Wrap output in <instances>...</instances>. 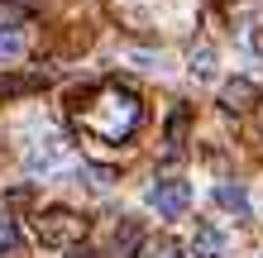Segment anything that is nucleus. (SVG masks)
<instances>
[{
    "mask_svg": "<svg viewBox=\"0 0 263 258\" xmlns=\"http://www.w3.org/2000/svg\"><path fill=\"white\" fill-rule=\"evenodd\" d=\"M72 125L86 129L91 139L125 148L139 129H144V101L125 86H86L72 96Z\"/></svg>",
    "mask_w": 263,
    "mask_h": 258,
    "instance_id": "1",
    "label": "nucleus"
},
{
    "mask_svg": "<svg viewBox=\"0 0 263 258\" xmlns=\"http://www.w3.org/2000/svg\"><path fill=\"white\" fill-rule=\"evenodd\" d=\"M34 234H39V244H48V249H72V244L86 239V220L77 215V210H67V206H48L34 220Z\"/></svg>",
    "mask_w": 263,
    "mask_h": 258,
    "instance_id": "2",
    "label": "nucleus"
},
{
    "mask_svg": "<svg viewBox=\"0 0 263 258\" xmlns=\"http://www.w3.org/2000/svg\"><path fill=\"white\" fill-rule=\"evenodd\" d=\"M148 206L158 210L163 220H177V215H187V210H192V182H182V177H163V182H153V191H148Z\"/></svg>",
    "mask_w": 263,
    "mask_h": 258,
    "instance_id": "3",
    "label": "nucleus"
},
{
    "mask_svg": "<svg viewBox=\"0 0 263 258\" xmlns=\"http://www.w3.org/2000/svg\"><path fill=\"white\" fill-rule=\"evenodd\" d=\"M254 101H258V86L249 82V77H230L225 86H220V105L230 115H244V110H254Z\"/></svg>",
    "mask_w": 263,
    "mask_h": 258,
    "instance_id": "4",
    "label": "nucleus"
},
{
    "mask_svg": "<svg viewBox=\"0 0 263 258\" xmlns=\"http://www.w3.org/2000/svg\"><path fill=\"white\" fill-rule=\"evenodd\" d=\"M182 253H187V258H220V253H225V234L215 230V225H201Z\"/></svg>",
    "mask_w": 263,
    "mask_h": 258,
    "instance_id": "5",
    "label": "nucleus"
},
{
    "mask_svg": "<svg viewBox=\"0 0 263 258\" xmlns=\"http://www.w3.org/2000/svg\"><path fill=\"white\" fill-rule=\"evenodd\" d=\"M211 201L230 210V215H249V196H244V187H235V182H225V187H215L211 191Z\"/></svg>",
    "mask_w": 263,
    "mask_h": 258,
    "instance_id": "6",
    "label": "nucleus"
},
{
    "mask_svg": "<svg viewBox=\"0 0 263 258\" xmlns=\"http://www.w3.org/2000/svg\"><path fill=\"white\" fill-rule=\"evenodd\" d=\"M187 63H192V77H201V82H215V67H220V57H215V48H211V43H196Z\"/></svg>",
    "mask_w": 263,
    "mask_h": 258,
    "instance_id": "7",
    "label": "nucleus"
},
{
    "mask_svg": "<svg viewBox=\"0 0 263 258\" xmlns=\"http://www.w3.org/2000/svg\"><path fill=\"white\" fill-rule=\"evenodd\" d=\"M24 48H29V34H24V29H0V63L24 57Z\"/></svg>",
    "mask_w": 263,
    "mask_h": 258,
    "instance_id": "8",
    "label": "nucleus"
},
{
    "mask_svg": "<svg viewBox=\"0 0 263 258\" xmlns=\"http://www.w3.org/2000/svg\"><path fill=\"white\" fill-rule=\"evenodd\" d=\"M24 249V234H20V225H14L5 210H0V258H14Z\"/></svg>",
    "mask_w": 263,
    "mask_h": 258,
    "instance_id": "9",
    "label": "nucleus"
},
{
    "mask_svg": "<svg viewBox=\"0 0 263 258\" xmlns=\"http://www.w3.org/2000/svg\"><path fill=\"white\" fill-rule=\"evenodd\" d=\"M58 153H63V144H58V139H43V148L29 153V168H34V172H48L53 163H58Z\"/></svg>",
    "mask_w": 263,
    "mask_h": 258,
    "instance_id": "10",
    "label": "nucleus"
},
{
    "mask_svg": "<svg viewBox=\"0 0 263 258\" xmlns=\"http://www.w3.org/2000/svg\"><path fill=\"white\" fill-rule=\"evenodd\" d=\"M29 10L20 5V0H0V29H24Z\"/></svg>",
    "mask_w": 263,
    "mask_h": 258,
    "instance_id": "11",
    "label": "nucleus"
},
{
    "mask_svg": "<svg viewBox=\"0 0 263 258\" xmlns=\"http://www.w3.org/2000/svg\"><path fill=\"white\" fill-rule=\"evenodd\" d=\"M187 129H192V110H177L173 120H167V144H173V148H182Z\"/></svg>",
    "mask_w": 263,
    "mask_h": 258,
    "instance_id": "12",
    "label": "nucleus"
},
{
    "mask_svg": "<svg viewBox=\"0 0 263 258\" xmlns=\"http://www.w3.org/2000/svg\"><path fill=\"white\" fill-rule=\"evenodd\" d=\"M43 77H0V96H20V91H39Z\"/></svg>",
    "mask_w": 263,
    "mask_h": 258,
    "instance_id": "13",
    "label": "nucleus"
},
{
    "mask_svg": "<svg viewBox=\"0 0 263 258\" xmlns=\"http://www.w3.org/2000/svg\"><path fill=\"white\" fill-rule=\"evenodd\" d=\"M139 258H187V253H182L173 239H148V249L139 253Z\"/></svg>",
    "mask_w": 263,
    "mask_h": 258,
    "instance_id": "14",
    "label": "nucleus"
},
{
    "mask_svg": "<svg viewBox=\"0 0 263 258\" xmlns=\"http://www.w3.org/2000/svg\"><path fill=\"white\" fill-rule=\"evenodd\" d=\"M29 201H34V191H29V187H10V191H5V206H10V210H20V206H29Z\"/></svg>",
    "mask_w": 263,
    "mask_h": 258,
    "instance_id": "15",
    "label": "nucleus"
},
{
    "mask_svg": "<svg viewBox=\"0 0 263 258\" xmlns=\"http://www.w3.org/2000/svg\"><path fill=\"white\" fill-rule=\"evenodd\" d=\"M86 177H91V187H110V182H115V168H86Z\"/></svg>",
    "mask_w": 263,
    "mask_h": 258,
    "instance_id": "16",
    "label": "nucleus"
},
{
    "mask_svg": "<svg viewBox=\"0 0 263 258\" xmlns=\"http://www.w3.org/2000/svg\"><path fill=\"white\" fill-rule=\"evenodd\" d=\"M63 258H101V253H96V249H86V244H72Z\"/></svg>",
    "mask_w": 263,
    "mask_h": 258,
    "instance_id": "17",
    "label": "nucleus"
}]
</instances>
